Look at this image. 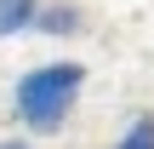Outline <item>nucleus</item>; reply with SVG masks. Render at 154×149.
<instances>
[{"label":"nucleus","instance_id":"nucleus-1","mask_svg":"<svg viewBox=\"0 0 154 149\" xmlns=\"http://www.w3.org/2000/svg\"><path fill=\"white\" fill-rule=\"evenodd\" d=\"M80 92H86V63H74V57L34 63L11 80V121L23 126V138H57L74 121Z\"/></svg>","mask_w":154,"mask_h":149},{"label":"nucleus","instance_id":"nucleus-2","mask_svg":"<svg viewBox=\"0 0 154 149\" xmlns=\"http://www.w3.org/2000/svg\"><path fill=\"white\" fill-rule=\"evenodd\" d=\"M34 34H46V40H74V34H86V11H80L74 0H40Z\"/></svg>","mask_w":154,"mask_h":149},{"label":"nucleus","instance_id":"nucleus-3","mask_svg":"<svg viewBox=\"0 0 154 149\" xmlns=\"http://www.w3.org/2000/svg\"><path fill=\"white\" fill-rule=\"evenodd\" d=\"M34 11H40V0H0V40L29 34L34 29Z\"/></svg>","mask_w":154,"mask_h":149},{"label":"nucleus","instance_id":"nucleus-4","mask_svg":"<svg viewBox=\"0 0 154 149\" xmlns=\"http://www.w3.org/2000/svg\"><path fill=\"white\" fill-rule=\"evenodd\" d=\"M109 149H154V115H149V109H143V115H131Z\"/></svg>","mask_w":154,"mask_h":149},{"label":"nucleus","instance_id":"nucleus-5","mask_svg":"<svg viewBox=\"0 0 154 149\" xmlns=\"http://www.w3.org/2000/svg\"><path fill=\"white\" fill-rule=\"evenodd\" d=\"M0 149H34L29 138H0Z\"/></svg>","mask_w":154,"mask_h":149}]
</instances>
